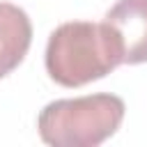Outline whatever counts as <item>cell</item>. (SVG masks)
I'll return each instance as SVG.
<instances>
[{
  "instance_id": "obj_1",
  "label": "cell",
  "mask_w": 147,
  "mask_h": 147,
  "mask_svg": "<svg viewBox=\"0 0 147 147\" xmlns=\"http://www.w3.org/2000/svg\"><path fill=\"white\" fill-rule=\"evenodd\" d=\"M44 62L57 85L83 87L124 64V48L106 21H69L51 32Z\"/></svg>"
},
{
  "instance_id": "obj_2",
  "label": "cell",
  "mask_w": 147,
  "mask_h": 147,
  "mask_svg": "<svg viewBox=\"0 0 147 147\" xmlns=\"http://www.w3.org/2000/svg\"><path fill=\"white\" fill-rule=\"evenodd\" d=\"M124 110V101L115 94L57 99L41 108L37 129L53 147H96L119 129Z\"/></svg>"
},
{
  "instance_id": "obj_3",
  "label": "cell",
  "mask_w": 147,
  "mask_h": 147,
  "mask_svg": "<svg viewBox=\"0 0 147 147\" xmlns=\"http://www.w3.org/2000/svg\"><path fill=\"white\" fill-rule=\"evenodd\" d=\"M124 48V64L147 62V0H117L103 16Z\"/></svg>"
},
{
  "instance_id": "obj_4",
  "label": "cell",
  "mask_w": 147,
  "mask_h": 147,
  "mask_svg": "<svg viewBox=\"0 0 147 147\" xmlns=\"http://www.w3.org/2000/svg\"><path fill=\"white\" fill-rule=\"evenodd\" d=\"M30 16L11 2H0V78L9 76L23 62L30 51Z\"/></svg>"
}]
</instances>
